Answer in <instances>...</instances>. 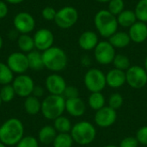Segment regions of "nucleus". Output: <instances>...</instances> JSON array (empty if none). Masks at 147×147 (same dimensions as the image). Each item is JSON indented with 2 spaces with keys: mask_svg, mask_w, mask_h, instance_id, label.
I'll list each match as a JSON object with an SVG mask.
<instances>
[{
  "mask_svg": "<svg viewBox=\"0 0 147 147\" xmlns=\"http://www.w3.org/2000/svg\"><path fill=\"white\" fill-rule=\"evenodd\" d=\"M23 134L24 126L17 118H9L0 126V141L6 146H16Z\"/></svg>",
  "mask_w": 147,
  "mask_h": 147,
  "instance_id": "f257e3e1",
  "label": "nucleus"
},
{
  "mask_svg": "<svg viewBox=\"0 0 147 147\" xmlns=\"http://www.w3.org/2000/svg\"><path fill=\"white\" fill-rule=\"evenodd\" d=\"M42 59L44 67L54 73L65 70L68 64L65 52L61 47L54 46L42 52Z\"/></svg>",
  "mask_w": 147,
  "mask_h": 147,
  "instance_id": "f03ea898",
  "label": "nucleus"
},
{
  "mask_svg": "<svg viewBox=\"0 0 147 147\" xmlns=\"http://www.w3.org/2000/svg\"><path fill=\"white\" fill-rule=\"evenodd\" d=\"M94 24L98 34L107 39L118 31L119 27L116 16L111 14L108 9H101L96 14Z\"/></svg>",
  "mask_w": 147,
  "mask_h": 147,
  "instance_id": "7ed1b4c3",
  "label": "nucleus"
},
{
  "mask_svg": "<svg viewBox=\"0 0 147 147\" xmlns=\"http://www.w3.org/2000/svg\"><path fill=\"white\" fill-rule=\"evenodd\" d=\"M65 111V99L63 96L49 95L41 102V114L47 119L54 121Z\"/></svg>",
  "mask_w": 147,
  "mask_h": 147,
  "instance_id": "20e7f679",
  "label": "nucleus"
},
{
  "mask_svg": "<svg viewBox=\"0 0 147 147\" xmlns=\"http://www.w3.org/2000/svg\"><path fill=\"white\" fill-rule=\"evenodd\" d=\"M70 134L75 143L80 146H87L95 140L96 129L92 123L82 121L72 126Z\"/></svg>",
  "mask_w": 147,
  "mask_h": 147,
  "instance_id": "39448f33",
  "label": "nucleus"
},
{
  "mask_svg": "<svg viewBox=\"0 0 147 147\" xmlns=\"http://www.w3.org/2000/svg\"><path fill=\"white\" fill-rule=\"evenodd\" d=\"M84 84L86 89L91 93L102 92L107 86L106 74L98 68H90L84 74Z\"/></svg>",
  "mask_w": 147,
  "mask_h": 147,
  "instance_id": "423d86ee",
  "label": "nucleus"
},
{
  "mask_svg": "<svg viewBox=\"0 0 147 147\" xmlns=\"http://www.w3.org/2000/svg\"><path fill=\"white\" fill-rule=\"evenodd\" d=\"M78 11L72 6H65L56 13L54 22L62 29H68L73 27L78 20Z\"/></svg>",
  "mask_w": 147,
  "mask_h": 147,
  "instance_id": "0eeeda50",
  "label": "nucleus"
},
{
  "mask_svg": "<svg viewBox=\"0 0 147 147\" xmlns=\"http://www.w3.org/2000/svg\"><path fill=\"white\" fill-rule=\"evenodd\" d=\"M127 84L133 89H142L147 84V72L140 65H131L126 71Z\"/></svg>",
  "mask_w": 147,
  "mask_h": 147,
  "instance_id": "6e6552de",
  "label": "nucleus"
},
{
  "mask_svg": "<svg viewBox=\"0 0 147 147\" xmlns=\"http://www.w3.org/2000/svg\"><path fill=\"white\" fill-rule=\"evenodd\" d=\"M115 55V48L109 43V40L99 41L94 49V57L96 61L102 65L112 64Z\"/></svg>",
  "mask_w": 147,
  "mask_h": 147,
  "instance_id": "1a4fd4ad",
  "label": "nucleus"
},
{
  "mask_svg": "<svg viewBox=\"0 0 147 147\" xmlns=\"http://www.w3.org/2000/svg\"><path fill=\"white\" fill-rule=\"evenodd\" d=\"M12 86L16 96L26 98L32 95L35 85L33 78L30 76L26 74H20L14 78Z\"/></svg>",
  "mask_w": 147,
  "mask_h": 147,
  "instance_id": "9d476101",
  "label": "nucleus"
},
{
  "mask_svg": "<svg viewBox=\"0 0 147 147\" xmlns=\"http://www.w3.org/2000/svg\"><path fill=\"white\" fill-rule=\"evenodd\" d=\"M13 25L16 32L21 34H28L35 28V20L30 13L22 11L15 16L13 19Z\"/></svg>",
  "mask_w": 147,
  "mask_h": 147,
  "instance_id": "9b49d317",
  "label": "nucleus"
},
{
  "mask_svg": "<svg viewBox=\"0 0 147 147\" xmlns=\"http://www.w3.org/2000/svg\"><path fill=\"white\" fill-rule=\"evenodd\" d=\"M7 65L13 71V73L25 74L29 69L28 56L26 53L22 52H15L9 55L7 59Z\"/></svg>",
  "mask_w": 147,
  "mask_h": 147,
  "instance_id": "f8f14e48",
  "label": "nucleus"
},
{
  "mask_svg": "<svg viewBox=\"0 0 147 147\" xmlns=\"http://www.w3.org/2000/svg\"><path fill=\"white\" fill-rule=\"evenodd\" d=\"M117 120V112L109 106H105L96 111L94 121L97 127L101 128H108L113 126Z\"/></svg>",
  "mask_w": 147,
  "mask_h": 147,
  "instance_id": "ddd939ff",
  "label": "nucleus"
},
{
  "mask_svg": "<svg viewBox=\"0 0 147 147\" xmlns=\"http://www.w3.org/2000/svg\"><path fill=\"white\" fill-rule=\"evenodd\" d=\"M34 42L35 48L40 52H44L53 46L54 35L47 28H40L34 34Z\"/></svg>",
  "mask_w": 147,
  "mask_h": 147,
  "instance_id": "4468645a",
  "label": "nucleus"
},
{
  "mask_svg": "<svg viewBox=\"0 0 147 147\" xmlns=\"http://www.w3.org/2000/svg\"><path fill=\"white\" fill-rule=\"evenodd\" d=\"M45 85L50 95L57 96H63L67 86L65 78L58 73H53L47 76L45 81Z\"/></svg>",
  "mask_w": 147,
  "mask_h": 147,
  "instance_id": "2eb2a0df",
  "label": "nucleus"
},
{
  "mask_svg": "<svg viewBox=\"0 0 147 147\" xmlns=\"http://www.w3.org/2000/svg\"><path fill=\"white\" fill-rule=\"evenodd\" d=\"M128 34L131 41L140 44L147 40V24L146 22L137 21L134 25L129 28Z\"/></svg>",
  "mask_w": 147,
  "mask_h": 147,
  "instance_id": "dca6fc26",
  "label": "nucleus"
},
{
  "mask_svg": "<svg viewBox=\"0 0 147 147\" xmlns=\"http://www.w3.org/2000/svg\"><path fill=\"white\" fill-rule=\"evenodd\" d=\"M127 83L126 71L113 68L106 74V84L112 89H119Z\"/></svg>",
  "mask_w": 147,
  "mask_h": 147,
  "instance_id": "f3484780",
  "label": "nucleus"
},
{
  "mask_svg": "<svg viewBox=\"0 0 147 147\" xmlns=\"http://www.w3.org/2000/svg\"><path fill=\"white\" fill-rule=\"evenodd\" d=\"M98 34L91 30L83 32L78 38V46L84 51H91L96 48L99 43Z\"/></svg>",
  "mask_w": 147,
  "mask_h": 147,
  "instance_id": "a211bd4d",
  "label": "nucleus"
},
{
  "mask_svg": "<svg viewBox=\"0 0 147 147\" xmlns=\"http://www.w3.org/2000/svg\"><path fill=\"white\" fill-rule=\"evenodd\" d=\"M65 111L73 117H81L86 111V104L80 97L66 99Z\"/></svg>",
  "mask_w": 147,
  "mask_h": 147,
  "instance_id": "6ab92c4d",
  "label": "nucleus"
},
{
  "mask_svg": "<svg viewBox=\"0 0 147 147\" xmlns=\"http://www.w3.org/2000/svg\"><path fill=\"white\" fill-rule=\"evenodd\" d=\"M109 41L115 48H125L130 44L131 39L128 33L124 31H116L109 38Z\"/></svg>",
  "mask_w": 147,
  "mask_h": 147,
  "instance_id": "aec40b11",
  "label": "nucleus"
},
{
  "mask_svg": "<svg viewBox=\"0 0 147 147\" xmlns=\"http://www.w3.org/2000/svg\"><path fill=\"white\" fill-rule=\"evenodd\" d=\"M58 133L53 127V126L46 125L40 128L38 133V140L39 142L44 145L53 144L55 137L57 136Z\"/></svg>",
  "mask_w": 147,
  "mask_h": 147,
  "instance_id": "412c9836",
  "label": "nucleus"
},
{
  "mask_svg": "<svg viewBox=\"0 0 147 147\" xmlns=\"http://www.w3.org/2000/svg\"><path fill=\"white\" fill-rule=\"evenodd\" d=\"M116 19L119 26L128 28L138 21L134 10L132 9H124L116 16Z\"/></svg>",
  "mask_w": 147,
  "mask_h": 147,
  "instance_id": "4be33fe9",
  "label": "nucleus"
},
{
  "mask_svg": "<svg viewBox=\"0 0 147 147\" xmlns=\"http://www.w3.org/2000/svg\"><path fill=\"white\" fill-rule=\"evenodd\" d=\"M23 107L27 114L30 115H36L41 110V102L40 101V98L31 95L25 98Z\"/></svg>",
  "mask_w": 147,
  "mask_h": 147,
  "instance_id": "5701e85b",
  "label": "nucleus"
},
{
  "mask_svg": "<svg viewBox=\"0 0 147 147\" xmlns=\"http://www.w3.org/2000/svg\"><path fill=\"white\" fill-rule=\"evenodd\" d=\"M27 56L29 69L38 71L45 68L42 59V53H40L38 50H33L30 53H27Z\"/></svg>",
  "mask_w": 147,
  "mask_h": 147,
  "instance_id": "b1692460",
  "label": "nucleus"
},
{
  "mask_svg": "<svg viewBox=\"0 0 147 147\" xmlns=\"http://www.w3.org/2000/svg\"><path fill=\"white\" fill-rule=\"evenodd\" d=\"M17 46H18L19 49L21 50V52L24 53H28L35 48L34 38L31 37L30 35H28V34H20L18 36Z\"/></svg>",
  "mask_w": 147,
  "mask_h": 147,
  "instance_id": "393cba45",
  "label": "nucleus"
},
{
  "mask_svg": "<svg viewBox=\"0 0 147 147\" xmlns=\"http://www.w3.org/2000/svg\"><path fill=\"white\" fill-rule=\"evenodd\" d=\"M105 96L102 92H92L88 98V105L90 109L97 111L106 105Z\"/></svg>",
  "mask_w": 147,
  "mask_h": 147,
  "instance_id": "a878e982",
  "label": "nucleus"
},
{
  "mask_svg": "<svg viewBox=\"0 0 147 147\" xmlns=\"http://www.w3.org/2000/svg\"><path fill=\"white\" fill-rule=\"evenodd\" d=\"M53 127L58 134H70L72 125L67 117L61 115L53 121Z\"/></svg>",
  "mask_w": 147,
  "mask_h": 147,
  "instance_id": "bb28decb",
  "label": "nucleus"
},
{
  "mask_svg": "<svg viewBox=\"0 0 147 147\" xmlns=\"http://www.w3.org/2000/svg\"><path fill=\"white\" fill-rule=\"evenodd\" d=\"M14 78V73L7 65V64L0 62V84H10Z\"/></svg>",
  "mask_w": 147,
  "mask_h": 147,
  "instance_id": "cd10ccee",
  "label": "nucleus"
},
{
  "mask_svg": "<svg viewBox=\"0 0 147 147\" xmlns=\"http://www.w3.org/2000/svg\"><path fill=\"white\" fill-rule=\"evenodd\" d=\"M73 143L71 134H58L53 142V147H72Z\"/></svg>",
  "mask_w": 147,
  "mask_h": 147,
  "instance_id": "c85d7f7f",
  "label": "nucleus"
},
{
  "mask_svg": "<svg viewBox=\"0 0 147 147\" xmlns=\"http://www.w3.org/2000/svg\"><path fill=\"white\" fill-rule=\"evenodd\" d=\"M112 64L114 65L115 68L121 70V71H127L131 66V62H130L129 58L127 55L121 54V53L115 55Z\"/></svg>",
  "mask_w": 147,
  "mask_h": 147,
  "instance_id": "c756f323",
  "label": "nucleus"
},
{
  "mask_svg": "<svg viewBox=\"0 0 147 147\" xmlns=\"http://www.w3.org/2000/svg\"><path fill=\"white\" fill-rule=\"evenodd\" d=\"M138 21L147 23V0H139L134 9Z\"/></svg>",
  "mask_w": 147,
  "mask_h": 147,
  "instance_id": "7c9ffc66",
  "label": "nucleus"
},
{
  "mask_svg": "<svg viewBox=\"0 0 147 147\" xmlns=\"http://www.w3.org/2000/svg\"><path fill=\"white\" fill-rule=\"evenodd\" d=\"M16 96V92L12 84L3 85L0 90V97L3 102H11Z\"/></svg>",
  "mask_w": 147,
  "mask_h": 147,
  "instance_id": "2f4dec72",
  "label": "nucleus"
},
{
  "mask_svg": "<svg viewBox=\"0 0 147 147\" xmlns=\"http://www.w3.org/2000/svg\"><path fill=\"white\" fill-rule=\"evenodd\" d=\"M108 3V10L115 16H117L121 12L125 9L124 0H110Z\"/></svg>",
  "mask_w": 147,
  "mask_h": 147,
  "instance_id": "473e14b6",
  "label": "nucleus"
},
{
  "mask_svg": "<svg viewBox=\"0 0 147 147\" xmlns=\"http://www.w3.org/2000/svg\"><path fill=\"white\" fill-rule=\"evenodd\" d=\"M123 102H124V98L120 93H113L109 97L108 106L117 110L122 107Z\"/></svg>",
  "mask_w": 147,
  "mask_h": 147,
  "instance_id": "72a5a7b5",
  "label": "nucleus"
},
{
  "mask_svg": "<svg viewBox=\"0 0 147 147\" xmlns=\"http://www.w3.org/2000/svg\"><path fill=\"white\" fill-rule=\"evenodd\" d=\"M16 147H39V140L33 136H25L16 144Z\"/></svg>",
  "mask_w": 147,
  "mask_h": 147,
  "instance_id": "f704fd0d",
  "label": "nucleus"
},
{
  "mask_svg": "<svg viewBox=\"0 0 147 147\" xmlns=\"http://www.w3.org/2000/svg\"><path fill=\"white\" fill-rule=\"evenodd\" d=\"M63 96L65 99H72V98H77L79 97V90L77 87L72 86V85H67L64 93Z\"/></svg>",
  "mask_w": 147,
  "mask_h": 147,
  "instance_id": "c9c22d12",
  "label": "nucleus"
},
{
  "mask_svg": "<svg viewBox=\"0 0 147 147\" xmlns=\"http://www.w3.org/2000/svg\"><path fill=\"white\" fill-rule=\"evenodd\" d=\"M56 13H57V10L51 6H47L42 9L41 16L43 19H45L46 21H54Z\"/></svg>",
  "mask_w": 147,
  "mask_h": 147,
  "instance_id": "e433bc0d",
  "label": "nucleus"
},
{
  "mask_svg": "<svg viewBox=\"0 0 147 147\" xmlns=\"http://www.w3.org/2000/svg\"><path fill=\"white\" fill-rule=\"evenodd\" d=\"M135 137L140 145L147 146V126H143L139 128Z\"/></svg>",
  "mask_w": 147,
  "mask_h": 147,
  "instance_id": "4c0bfd02",
  "label": "nucleus"
},
{
  "mask_svg": "<svg viewBox=\"0 0 147 147\" xmlns=\"http://www.w3.org/2000/svg\"><path fill=\"white\" fill-rule=\"evenodd\" d=\"M140 145L136 137L127 136L121 140L119 147H138Z\"/></svg>",
  "mask_w": 147,
  "mask_h": 147,
  "instance_id": "58836bf2",
  "label": "nucleus"
},
{
  "mask_svg": "<svg viewBox=\"0 0 147 147\" xmlns=\"http://www.w3.org/2000/svg\"><path fill=\"white\" fill-rule=\"evenodd\" d=\"M8 12H9V9L6 3L4 1L0 0V19L4 18L8 15Z\"/></svg>",
  "mask_w": 147,
  "mask_h": 147,
  "instance_id": "ea45409f",
  "label": "nucleus"
},
{
  "mask_svg": "<svg viewBox=\"0 0 147 147\" xmlns=\"http://www.w3.org/2000/svg\"><path fill=\"white\" fill-rule=\"evenodd\" d=\"M44 93H45V90H44V89L41 86H34L32 95L34 96L35 97L40 98V97H41L44 95Z\"/></svg>",
  "mask_w": 147,
  "mask_h": 147,
  "instance_id": "a19ab883",
  "label": "nucleus"
},
{
  "mask_svg": "<svg viewBox=\"0 0 147 147\" xmlns=\"http://www.w3.org/2000/svg\"><path fill=\"white\" fill-rule=\"evenodd\" d=\"M81 64L84 65V66H90V64H91V59L90 58V56L88 55H84L82 58H81Z\"/></svg>",
  "mask_w": 147,
  "mask_h": 147,
  "instance_id": "79ce46f5",
  "label": "nucleus"
},
{
  "mask_svg": "<svg viewBox=\"0 0 147 147\" xmlns=\"http://www.w3.org/2000/svg\"><path fill=\"white\" fill-rule=\"evenodd\" d=\"M24 0H5V2L9 3H11V4H18V3H22Z\"/></svg>",
  "mask_w": 147,
  "mask_h": 147,
  "instance_id": "37998d69",
  "label": "nucleus"
},
{
  "mask_svg": "<svg viewBox=\"0 0 147 147\" xmlns=\"http://www.w3.org/2000/svg\"><path fill=\"white\" fill-rule=\"evenodd\" d=\"M96 2H98V3H109L110 0H95Z\"/></svg>",
  "mask_w": 147,
  "mask_h": 147,
  "instance_id": "c03bdc74",
  "label": "nucleus"
},
{
  "mask_svg": "<svg viewBox=\"0 0 147 147\" xmlns=\"http://www.w3.org/2000/svg\"><path fill=\"white\" fill-rule=\"evenodd\" d=\"M3 38H2V36L0 35V49L3 47Z\"/></svg>",
  "mask_w": 147,
  "mask_h": 147,
  "instance_id": "a18cd8bd",
  "label": "nucleus"
},
{
  "mask_svg": "<svg viewBox=\"0 0 147 147\" xmlns=\"http://www.w3.org/2000/svg\"><path fill=\"white\" fill-rule=\"evenodd\" d=\"M144 68L146 69V71L147 72V56L146 58V59H145V66H144Z\"/></svg>",
  "mask_w": 147,
  "mask_h": 147,
  "instance_id": "49530a36",
  "label": "nucleus"
},
{
  "mask_svg": "<svg viewBox=\"0 0 147 147\" xmlns=\"http://www.w3.org/2000/svg\"><path fill=\"white\" fill-rule=\"evenodd\" d=\"M103 147H119V146H115V145H107V146H104Z\"/></svg>",
  "mask_w": 147,
  "mask_h": 147,
  "instance_id": "de8ad7c7",
  "label": "nucleus"
},
{
  "mask_svg": "<svg viewBox=\"0 0 147 147\" xmlns=\"http://www.w3.org/2000/svg\"><path fill=\"white\" fill-rule=\"evenodd\" d=\"M0 147H6V146H5L3 143H2V142L0 141Z\"/></svg>",
  "mask_w": 147,
  "mask_h": 147,
  "instance_id": "09e8293b",
  "label": "nucleus"
},
{
  "mask_svg": "<svg viewBox=\"0 0 147 147\" xmlns=\"http://www.w3.org/2000/svg\"><path fill=\"white\" fill-rule=\"evenodd\" d=\"M2 102H2V100H1V97H0V107H1V104H2Z\"/></svg>",
  "mask_w": 147,
  "mask_h": 147,
  "instance_id": "8fccbe9b",
  "label": "nucleus"
}]
</instances>
